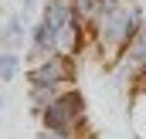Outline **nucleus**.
I'll return each instance as SVG.
<instances>
[{"label":"nucleus","mask_w":146,"mask_h":139,"mask_svg":"<svg viewBox=\"0 0 146 139\" xmlns=\"http://www.w3.org/2000/svg\"><path fill=\"white\" fill-rule=\"evenodd\" d=\"M146 27V14H143V3H136V0H122L112 14H106L99 24H95V44H99V51H102V58L106 61H119V54L133 44V37L139 34Z\"/></svg>","instance_id":"f257e3e1"},{"label":"nucleus","mask_w":146,"mask_h":139,"mask_svg":"<svg viewBox=\"0 0 146 139\" xmlns=\"http://www.w3.org/2000/svg\"><path fill=\"white\" fill-rule=\"evenodd\" d=\"M85 122H88L85 99L75 88H65L61 99H54V102L41 112V126L44 129H54V132H75L78 136V132H85Z\"/></svg>","instance_id":"f03ea898"},{"label":"nucleus","mask_w":146,"mask_h":139,"mask_svg":"<svg viewBox=\"0 0 146 139\" xmlns=\"http://www.w3.org/2000/svg\"><path fill=\"white\" fill-rule=\"evenodd\" d=\"M75 58H65V54H51L48 61H41V65H34V68L27 71V85H72L75 81Z\"/></svg>","instance_id":"7ed1b4c3"},{"label":"nucleus","mask_w":146,"mask_h":139,"mask_svg":"<svg viewBox=\"0 0 146 139\" xmlns=\"http://www.w3.org/2000/svg\"><path fill=\"white\" fill-rule=\"evenodd\" d=\"M51 44H54L58 54H65V58H75V61H78V54H82L85 44H88V27H85L82 21L61 24V27L51 31Z\"/></svg>","instance_id":"20e7f679"},{"label":"nucleus","mask_w":146,"mask_h":139,"mask_svg":"<svg viewBox=\"0 0 146 139\" xmlns=\"http://www.w3.org/2000/svg\"><path fill=\"white\" fill-rule=\"evenodd\" d=\"M54 54V44H51V27L37 17V24L31 27V48H27V65L34 68V65H41V61H48Z\"/></svg>","instance_id":"39448f33"},{"label":"nucleus","mask_w":146,"mask_h":139,"mask_svg":"<svg viewBox=\"0 0 146 139\" xmlns=\"http://www.w3.org/2000/svg\"><path fill=\"white\" fill-rule=\"evenodd\" d=\"M41 21L54 31L61 24H72L75 21V10H72V0H44V10H41Z\"/></svg>","instance_id":"423d86ee"},{"label":"nucleus","mask_w":146,"mask_h":139,"mask_svg":"<svg viewBox=\"0 0 146 139\" xmlns=\"http://www.w3.org/2000/svg\"><path fill=\"white\" fill-rule=\"evenodd\" d=\"M24 37H27V31H24V14H14L3 24V31H0V48L3 51H17L24 44Z\"/></svg>","instance_id":"0eeeda50"},{"label":"nucleus","mask_w":146,"mask_h":139,"mask_svg":"<svg viewBox=\"0 0 146 139\" xmlns=\"http://www.w3.org/2000/svg\"><path fill=\"white\" fill-rule=\"evenodd\" d=\"M61 92H65V85H31V92H27V99H31V112L41 115L54 99H61Z\"/></svg>","instance_id":"6e6552de"},{"label":"nucleus","mask_w":146,"mask_h":139,"mask_svg":"<svg viewBox=\"0 0 146 139\" xmlns=\"http://www.w3.org/2000/svg\"><path fill=\"white\" fill-rule=\"evenodd\" d=\"M72 10H75V21H82L88 31H95V24H99V0H72Z\"/></svg>","instance_id":"1a4fd4ad"},{"label":"nucleus","mask_w":146,"mask_h":139,"mask_svg":"<svg viewBox=\"0 0 146 139\" xmlns=\"http://www.w3.org/2000/svg\"><path fill=\"white\" fill-rule=\"evenodd\" d=\"M21 71V58L14 51H0V81H14Z\"/></svg>","instance_id":"9d476101"},{"label":"nucleus","mask_w":146,"mask_h":139,"mask_svg":"<svg viewBox=\"0 0 146 139\" xmlns=\"http://www.w3.org/2000/svg\"><path fill=\"white\" fill-rule=\"evenodd\" d=\"M41 139H78L75 132H54V129H41Z\"/></svg>","instance_id":"9b49d317"},{"label":"nucleus","mask_w":146,"mask_h":139,"mask_svg":"<svg viewBox=\"0 0 146 139\" xmlns=\"http://www.w3.org/2000/svg\"><path fill=\"white\" fill-rule=\"evenodd\" d=\"M139 85H146V65H143V71H139V78H136Z\"/></svg>","instance_id":"f8f14e48"},{"label":"nucleus","mask_w":146,"mask_h":139,"mask_svg":"<svg viewBox=\"0 0 146 139\" xmlns=\"http://www.w3.org/2000/svg\"><path fill=\"white\" fill-rule=\"evenodd\" d=\"M0 109H3V95H0Z\"/></svg>","instance_id":"ddd939ff"}]
</instances>
